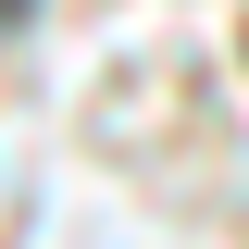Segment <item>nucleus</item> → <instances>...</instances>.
Returning <instances> with one entry per match:
<instances>
[{
    "instance_id": "obj_1",
    "label": "nucleus",
    "mask_w": 249,
    "mask_h": 249,
    "mask_svg": "<svg viewBox=\"0 0 249 249\" xmlns=\"http://www.w3.org/2000/svg\"><path fill=\"white\" fill-rule=\"evenodd\" d=\"M25 13H37V0H0V37H13V25H25Z\"/></svg>"
}]
</instances>
